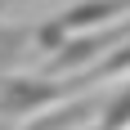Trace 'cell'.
I'll use <instances>...</instances> for the list:
<instances>
[{
    "instance_id": "7a4b0ae2",
    "label": "cell",
    "mask_w": 130,
    "mask_h": 130,
    "mask_svg": "<svg viewBox=\"0 0 130 130\" xmlns=\"http://www.w3.org/2000/svg\"><path fill=\"white\" fill-rule=\"evenodd\" d=\"M54 99H58V90H54L50 81H18V85H9V94H5V108H9V112H31V108L54 103Z\"/></svg>"
},
{
    "instance_id": "3957f363",
    "label": "cell",
    "mask_w": 130,
    "mask_h": 130,
    "mask_svg": "<svg viewBox=\"0 0 130 130\" xmlns=\"http://www.w3.org/2000/svg\"><path fill=\"white\" fill-rule=\"evenodd\" d=\"M81 117H90V103H76V108H63V112H54V117H45L40 126H31V130H72Z\"/></svg>"
},
{
    "instance_id": "6da1fadb",
    "label": "cell",
    "mask_w": 130,
    "mask_h": 130,
    "mask_svg": "<svg viewBox=\"0 0 130 130\" xmlns=\"http://www.w3.org/2000/svg\"><path fill=\"white\" fill-rule=\"evenodd\" d=\"M121 9H130V0H85V5H76V9H67L58 18V31H81V27H90V23H108Z\"/></svg>"
},
{
    "instance_id": "277c9868",
    "label": "cell",
    "mask_w": 130,
    "mask_h": 130,
    "mask_svg": "<svg viewBox=\"0 0 130 130\" xmlns=\"http://www.w3.org/2000/svg\"><path fill=\"white\" fill-rule=\"evenodd\" d=\"M130 126V90H121L103 112V130H126Z\"/></svg>"
},
{
    "instance_id": "5b68a950",
    "label": "cell",
    "mask_w": 130,
    "mask_h": 130,
    "mask_svg": "<svg viewBox=\"0 0 130 130\" xmlns=\"http://www.w3.org/2000/svg\"><path fill=\"white\" fill-rule=\"evenodd\" d=\"M126 67H130V40L121 45L117 54H112V58H103V67H99V76H117V72H126Z\"/></svg>"
}]
</instances>
